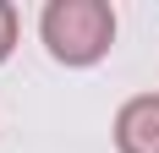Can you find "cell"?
Segmentation results:
<instances>
[{
  "mask_svg": "<svg viewBox=\"0 0 159 153\" xmlns=\"http://www.w3.org/2000/svg\"><path fill=\"white\" fill-rule=\"evenodd\" d=\"M39 33L61 66H93L115 44V11L104 0H49Z\"/></svg>",
  "mask_w": 159,
  "mask_h": 153,
  "instance_id": "6da1fadb",
  "label": "cell"
},
{
  "mask_svg": "<svg viewBox=\"0 0 159 153\" xmlns=\"http://www.w3.org/2000/svg\"><path fill=\"white\" fill-rule=\"evenodd\" d=\"M115 148L121 153H159V93H137L115 115Z\"/></svg>",
  "mask_w": 159,
  "mask_h": 153,
  "instance_id": "7a4b0ae2",
  "label": "cell"
},
{
  "mask_svg": "<svg viewBox=\"0 0 159 153\" xmlns=\"http://www.w3.org/2000/svg\"><path fill=\"white\" fill-rule=\"evenodd\" d=\"M11 49H16V6L0 0V60H6Z\"/></svg>",
  "mask_w": 159,
  "mask_h": 153,
  "instance_id": "3957f363",
  "label": "cell"
}]
</instances>
